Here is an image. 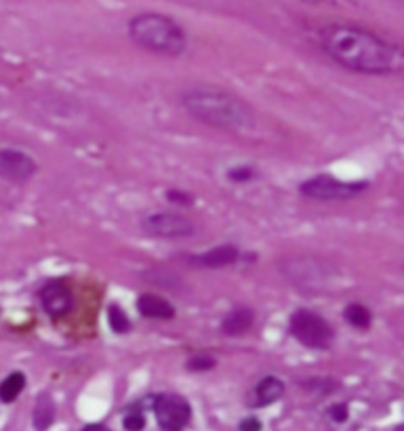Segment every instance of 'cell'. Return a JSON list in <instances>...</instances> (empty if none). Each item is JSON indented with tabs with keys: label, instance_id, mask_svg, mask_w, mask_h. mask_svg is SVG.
<instances>
[{
	"label": "cell",
	"instance_id": "6da1fadb",
	"mask_svg": "<svg viewBox=\"0 0 404 431\" xmlns=\"http://www.w3.org/2000/svg\"><path fill=\"white\" fill-rule=\"evenodd\" d=\"M320 47L335 64L358 74L381 76L400 68V51L364 27L327 25L320 32Z\"/></svg>",
	"mask_w": 404,
	"mask_h": 431
},
{
	"label": "cell",
	"instance_id": "7a4b0ae2",
	"mask_svg": "<svg viewBox=\"0 0 404 431\" xmlns=\"http://www.w3.org/2000/svg\"><path fill=\"white\" fill-rule=\"evenodd\" d=\"M184 107L200 122L225 131H249L255 125L253 109L236 95L217 86H192L181 97Z\"/></svg>",
	"mask_w": 404,
	"mask_h": 431
},
{
	"label": "cell",
	"instance_id": "3957f363",
	"mask_svg": "<svg viewBox=\"0 0 404 431\" xmlns=\"http://www.w3.org/2000/svg\"><path fill=\"white\" fill-rule=\"evenodd\" d=\"M131 40L150 53L175 57L188 47V36L184 27L166 15L160 13H141L129 21Z\"/></svg>",
	"mask_w": 404,
	"mask_h": 431
},
{
	"label": "cell",
	"instance_id": "277c9868",
	"mask_svg": "<svg viewBox=\"0 0 404 431\" xmlns=\"http://www.w3.org/2000/svg\"><path fill=\"white\" fill-rule=\"evenodd\" d=\"M288 330L291 335L310 350H329L335 339L333 326L318 315L316 311L310 309H297L291 315V322H288Z\"/></svg>",
	"mask_w": 404,
	"mask_h": 431
},
{
	"label": "cell",
	"instance_id": "5b68a950",
	"mask_svg": "<svg viewBox=\"0 0 404 431\" xmlns=\"http://www.w3.org/2000/svg\"><path fill=\"white\" fill-rule=\"evenodd\" d=\"M366 187V181H341L331 175H316L299 183V194L320 203H343L360 196Z\"/></svg>",
	"mask_w": 404,
	"mask_h": 431
},
{
	"label": "cell",
	"instance_id": "8992f818",
	"mask_svg": "<svg viewBox=\"0 0 404 431\" xmlns=\"http://www.w3.org/2000/svg\"><path fill=\"white\" fill-rule=\"evenodd\" d=\"M141 229L148 236L162 238V240H181L196 234V225L188 217L179 213H168V211H160V213H152L148 217H143Z\"/></svg>",
	"mask_w": 404,
	"mask_h": 431
},
{
	"label": "cell",
	"instance_id": "52a82bcc",
	"mask_svg": "<svg viewBox=\"0 0 404 431\" xmlns=\"http://www.w3.org/2000/svg\"><path fill=\"white\" fill-rule=\"evenodd\" d=\"M154 413H156V419H158L160 427H164L166 431H179L192 419L190 402L186 397L177 395V393L158 395L156 402H154Z\"/></svg>",
	"mask_w": 404,
	"mask_h": 431
},
{
	"label": "cell",
	"instance_id": "ba28073f",
	"mask_svg": "<svg viewBox=\"0 0 404 431\" xmlns=\"http://www.w3.org/2000/svg\"><path fill=\"white\" fill-rule=\"evenodd\" d=\"M38 297H40L42 309L51 315L53 320L64 318V315H68L74 307V295L70 291V286L62 280L47 282L40 289Z\"/></svg>",
	"mask_w": 404,
	"mask_h": 431
},
{
	"label": "cell",
	"instance_id": "9c48e42d",
	"mask_svg": "<svg viewBox=\"0 0 404 431\" xmlns=\"http://www.w3.org/2000/svg\"><path fill=\"white\" fill-rule=\"evenodd\" d=\"M38 170V164L21 150L3 148L0 150V179L13 183H23Z\"/></svg>",
	"mask_w": 404,
	"mask_h": 431
},
{
	"label": "cell",
	"instance_id": "30bf717a",
	"mask_svg": "<svg viewBox=\"0 0 404 431\" xmlns=\"http://www.w3.org/2000/svg\"><path fill=\"white\" fill-rule=\"evenodd\" d=\"M240 259V250L232 244H221L215 248H209L207 252L192 254L188 257V261L194 267H207V270H219V267H229L234 265Z\"/></svg>",
	"mask_w": 404,
	"mask_h": 431
},
{
	"label": "cell",
	"instance_id": "8fae6325",
	"mask_svg": "<svg viewBox=\"0 0 404 431\" xmlns=\"http://www.w3.org/2000/svg\"><path fill=\"white\" fill-rule=\"evenodd\" d=\"M284 383L278 377H264L249 397V406H270L284 395Z\"/></svg>",
	"mask_w": 404,
	"mask_h": 431
},
{
	"label": "cell",
	"instance_id": "7c38bea8",
	"mask_svg": "<svg viewBox=\"0 0 404 431\" xmlns=\"http://www.w3.org/2000/svg\"><path fill=\"white\" fill-rule=\"evenodd\" d=\"M137 309L143 318H150V320H173L175 318V307H173L166 299L152 295V293H146L139 297Z\"/></svg>",
	"mask_w": 404,
	"mask_h": 431
},
{
	"label": "cell",
	"instance_id": "4fadbf2b",
	"mask_svg": "<svg viewBox=\"0 0 404 431\" xmlns=\"http://www.w3.org/2000/svg\"><path fill=\"white\" fill-rule=\"evenodd\" d=\"M253 322H255V313H253V309H249V307H236V309H232V311H229V313L225 315V318H223V322H221V332L227 335V337H240V335H244L247 330H251Z\"/></svg>",
	"mask_w": 404,
	"mask_h": 431
},
{
	"label": "cell",
	"instance_id": "5bb4252c",
	"mask_svg": "<svg viewBox=\"0 0 404 431\" xmlns=\"http://www.w3.org/2000/svg\"><path fill=\"white\" fill-rule=\"evenodd\" d=\"M55 421V404L49 393H42L34 406V427L38 431H45Z\"/></svg>",
	"mask_w": 404,
	"mask_h": 431
},
{
	"label": "cell",
	"instance_id": "9a60e30c",
	"mask_svg": "<svg viewBox=\"0 0 404 431\" xmlns=\"http://www.w3.org/2000/svg\"><path fill=\"white\" fill-rule=\"evenodd\" d=\"M23 389H25V375L23 372H11V375L0 383V402L11 404V402L19 397Z\"/></svg>",
	"mask_w": 404,
	"mask_h": 431
},
{
	"label": "cell",
	"instance_id": "2e32d148",
	"mask_svg": "<svg viewBox=\"0 0 404 431\" xmlns=\"http://www.w3.org/2000/svg\"><path fill=\"white\" fill-rule=\"evenodd\" d=\"M343 320L348 322L352 328L366 330L370 326V322H373V313L360 303H350L348 307L343 309Z\"/></svg>",
	"mask_w": 404,
	"mask_h": 431
},
{
	"label": "cell",
	"instance_id": "e0dca14e",
	"mask_svg": "<svg viewBox=\"0 0 404 431\" xmlns=\"http://www.w3.org/2000/svg\"><path fill=\"white\" fill-rule=\"evenodd\" d=\"M108 324L116 335H125V332L131 330V320L127 318L125 309H121L118 305L108 307Z\"/></svg>",
	"mask_w": 404,
	"mask_h": 431
},
{
	"label": "cell",
	"instance_id": "ac0fdd59",
	"mask_svg": "<svg viewBox=\"0 0 404 431\" xmlns=\"http://www.w3.org/2000/svg\"><path fill=\"white\" fill-rule=\"evenodd\" d=\"M217 366V358L213 354H194L188 362H186V368L190 372H207V370H213Z\"/></svg>",
	"mask_w": 404,
	"mask_h": 431
},
{
	"label": "cell",
	"instance_id": "d6986e66",
	"mask_svg": "<svg viewBox=\"0 0 404 431\" xmlns=\"http://www.w3.org/2000/svg\"><path fill=\"white\" fill-rule=\"evenodd\" d=\"M257 177V170L249 164H240V166H232L227 170V179L232 183H249L251 179Z\"/></svg>",
	"mask_w": 404,
	"mask_h": 431
},
{
	"label": "cell",
	"instance_id": "ffe728a7",
	"mask_svg": "<svg viewBox=\"0 0 404 431\" xmlns=\"http://www.w3.org/2000/svg\"><path fill=\"white\" fill-rule=\"evenodd\" d=\"M166 200L171 205H177V207H192L194 205V196L181 190H168L166 192Z\"/></svg>",
	"mask_w": 404,
	"mask_h": 431
},
{
	"label": "cell",
	"instance_id": "44dd1931",
	"mask_svg": "<svg viewBox=\"0 0 404 431\" xmlns=\"http://www.w3.org/2000/svg\"><path fill=\"white\" fill-rule=\"evenodd\" d=\"M125 429L127 431H141L143 427H146V417H143V413H129L123 421Z\"/></svg>",
	"mask_w": 404,
	"mask_h": 431
},
{
	"label": "cell",
	"instance_id": "7402d4cb",
	"mask_svg": "<svg viewBox=\"0 0 404 431\" xmlns=\"http://www.w3.org/2000/svg\"><path fill=\"white\" fill-rule=\"evenodd\" d=\"M238 429L240 431H262V421L255 419V417H247V419L240 421Z\"/></svg>",
	"mask_w": 404,
	"mask_h": 431
},
{
	"label": "cell",
	"instance_id": "603a6c76",
	"mask_svg": "<svg viewBox=\"0 0 404 431\" xmlns=\"http://www.w3.org/2000/svg\"><path fill=\"white\" fill-rule=\"evenodd\" d=\"M329 415H331V419L335 423H343L345 419H348V406H345V404H337V406H333L329 410Z\"/></svg>",
	"mask_w": 404,
	"mask_h": 431
},
{
	"label": "cell",
	"instance_id": "cb8c5ba5",
	"mask_svg": "<svg viewBox=\"0 0 404 431\" xmlns=\"http://www.w3.org/2000/svg\"><path fill=\"white\" fill-rule=\"evenodd\" d=\"M82 431H110L108 427H103V425H86Z\"/></svg>",
	"mask_w": 404,
	"mask_h": 431
}]
</instances>
